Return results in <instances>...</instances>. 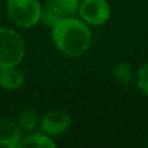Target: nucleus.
Wrapping results in <instances>:
<instances>
[{
  "mask_svg": "<svg viewBox=\"0 0 148 148\" xmlns=\"http://www.w3.org/2000/svg\"><path fill=\"white\" fill-rule=\"evenodd\" d=\"M56 48L68 57H79L91 44V31L83 20L73 16L62 18L51 27Z\"/></svg>",
  "mask_w": 148,
  "mask_h": 148,
  "instance_id": "f257e3e1",
  "label": "nucleus"
},
{
  "mask_svg": "<svg viewBox=\"0 0 148 148\" xmlns=\"http://www.w3.org/2000/svg\"><path fill=\"white\" fill-rule=\"evenodd\" d=\"M25 42L17 31L0 27V69L14 68L25 57Z\"/></svg>",
  "mask_w": 148,
  "mask_h": 148,
  "instance_id": "f03ea898",
  "label": "nucleus"
},
{
  "mask_svg": "<svg viewBox=\"0 0 148 148\" xmlns=\"http://www.w3.org/2000/svg\"><path fill=\"white\" fill-rule=\"evenodd\" d=\"M43 7L39 0H7V13L17 26L30 29L42 21Z\"/></svg>",
  "mask_w": 148,
  "mask_h": 148,
  "instance_id": "7ed1b4c3",
  "label": "nucleus"
},
{
  "mask_svg": "<svg viewBox=\"0 0 148 148\" xmlns=\"http://www.w3.org/2000/svg\"><path fill=\"white\" fill-rule=\"evenodd\" d=\"M79 3L81 0H44L42 21L52 27L62 18L74 16V13L78 12Z\"/></svg>",
  "mask_w": 148,
  "mask_h": 148,
  "instance_id": "20e7f679",
  "label": "nucleus"
},
{
  "mask_svg": "<svg viewBox=\"0 0 148 148\" xmlns=\"http://www.w3.org/2000/svg\"><path fill=\"white\" fill-rule=\"evenodd\" d=\"M78 13L88 26H101L110 18V5L107 0H82Z\"/></svg>",
  "mask_w": 148,
  "mask_h": 148,
  "instance_id": "39448f33",
  "label": "nucleus"
},
{
  "mask_svg": "<svg viewBox=\"0 0 148 148\" xmlns=\"http://www.w3.org/2000/svg\"><path fill=\"white\" fill-rule=\"evenodd\" d=\"M72 116L64 109H52L44 114L40 121V129L49 136H59L66 133L72 126Z\"/></svg>",
  "mask_w": 148,
  "mask_h": 148,
  "instance_id": "423d86ee",
  "label": "nucleus"
},
{
  "mask_svg": "<svg viewBox=\"0 0 148 148\" xmlns=\"http://www.w3.org/2000/svg\"><path fill=\"white\" fill-rule=\"evenodd\" d=\"M21 127L10 120H0V148H17L22 139Z\"/></svg>",
  "mask_w": 148,
  "mask_h": 148,
  "instance_id": "0eeeda50",
  "label": "nucleus"
},
{
  "mask_svg": "<svg viewBox=\"0 0 148 148\" xmlns=\"http://www.w3.org/2000/svg\"><path fill=\"white\" fill-rule=\"evenodd\" d=\"M25 83V75L18 69L14 68H5L0 69V87L8 91H14L23 86Z\"/></svg>",
  "mask_w": 148,
  "mask_h": 148,
  "instance_id": "6e6552de",
  "label": "nucleus"
},
{
  "mask_svg": "<svg viewBox=\"0 0 148 148\" xmlns=\"http://www.w3.org/2000/svg\"><path fill=\"white\" fill-rule=\"evenodd\" d=\"M20 147L29 148H55L56 143L53 142L52 136L47 135L46 133H33L26 136H22L20 142Z\"/></svg>",
  "mask_w": 148,
  "mask_h": 148,
  "instance_id": "1a4fd4ad",
  "label": "nucleus"
},
{
  "mask_svg": "<svg viewBox=\"0 0 148 148\" xmlns=\"http://www.w3.org/2000/svg\"><path fill=\"white\" fill-rule=\"evenodd\" d=\"M113 74H114V78L121 84L129 86V84H131L134 82L133 68L127 62H118V64H116L114 68H113Z\"/></svg>",
  "mask_w": 148,
  "mask_h": 148,
  "instance_id": "9d476101",
  "label": "nucleus"
},
{
  "mask_svg": "<svg viewBox=\"0 0 148 148\" xmlns=\"http://www.w3.org/2000/svg\"><path fill=\"white\" fill-rule=\"evenodd\" d=\"M39 117L33 109H23L18 117V126L23 131H33L38 125Z\"/></svg>",
  "mask_w": 148,
  "mask_h": 148,
  "instance_id": "9b49d317",
  "label": "nucleus"
},
{
  "mask_svg": "<svg viewBox=\"0 0 148 148\" xmlns=\"http://www.w3.org/2000/svg\"><path fill=\"white\" fill-rule=\"evenodd\" d=\"M136 86L142 94L148 96V61L144 62L136 73Z\"/></svg>",
  "mask_w": 148,
  "mask_h": 148,
  "instance_id": "f8f14e48",
  "label": "nucleus"
}]
</instances>
